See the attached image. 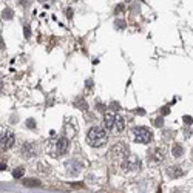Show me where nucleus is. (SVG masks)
<instances>
[{
    "label": "nucleus",
    "instance_id": "nucleus-1",
    "mask_svg": "<svg viewBox=\"0 0 193 193\" xmlns=\"http://www.w3.org/2000/svg\"><path fill=\"white\" fill-rule=\"evenodd\" d=\"M104 128L108 131H113L116 134L122 133L125 128V120L122 116L113 113V111H107L104 116Z\"/></svg>",
    "mask_w": 193,
    "mask_h": 193
},
{
    "label": "nucleus",
    "instance_id": "nucleus-2",
    "mask_svg": "<svg viewBox=\"0 0 193 193\" xmlns=\"http://www.w3.org/2000/svg\"><path fill=\"white\" fill-rule=\"evenodd\" d=\"M107 141H108V133L105 131L104 127H93L90 128V131L87 134V142L91 147H104Z\"/></svg>",
    "mask_w": 193,
    "mask_h": 193
},
{
    "label": "nucleus",
    "instance_id": "nucleus-3",
    "mask_svg": "<svg viewBox=\"0 0 193 193\" xmlns=\"http://www.w3.org/2000/svg\"><path fill=\"white\" fill-rule=\"evenodd\" d=\"M118 168L120 170V173H124V175H134L141 168V159H139L138 156L130 153L128 158H125L122 162L118 165Z\"/></svg>",
    "mask_w": 193,
    "mask_h": 193
},
{
    "label": "nucleus",
    "instance_id": "nucleus-4",
    "mask_svg": "<svg viewBox=\"0 0 193 193\" xmlns=\"http://www.w3.org/2000/svg\"><path fill=\"white\" fill-rule=\"evenodd\" d=\"M128 156H130V150L124 142H118L113 149L110 150V161L116 165V167H118L125 158H128Z\"/></svg>",
    "mask_w": 193,
    "mask_h": 193
},
{
    "label": "nucleus",
    "instance_id": "nucleus-5",
    "mask_svg": "<svg viewBox=\"0 0 193 193\" xmlns=\"http://www.w3.org/2000/svg\"><path fill=\"white\" fill-rule=\"evenodd\" d=\"M131 138L139 144H149L153 139V134H151V131L147 127L141 125V127H134L131 130Z\"/></svg>",
    "mask_w": 193,
    "mask_h": 193
},
{
    "label": "nucleus",
    "instance_id": "nucleus-6",
    "mask_svg": "<svg viewBox=\"0 0 193 193\" xmlns=\"http://www.w3.org/2000/svg\"><path fill=\"white\" fill-rule=\"evenodd\" d=\"M16 142L14 133L10 131L6 127H0V150H10L12 149Z\"/></svg>",
    "mask_w": 193,
    "mask_h": 193
},
{
    "label": "nucleus",
    "instance_id": "nucleus-7",
    "mask_svg": "<svg viewBox=\"0 0 193 193\" xmlns=\"http://www.w3.org/2000/svg\"><path fill=\"white\" fill-rule=\"evenodd\" d=\"M48 150L51 151V155L54 156V158H59V156H62L64 153L68 151V139H66L65 136L57 138L56 141L51 144V147Z\"/></svg>",
    "mask_w": 193,
    "mask_h": 193
},
{
    "label": "nucleus",
    "instance_id": "nucleus-8",
    "mask_svg": "<svg viewBox=\"0 0 193 193\" xmlns=\"http://www.w3.org/2000/svg\"><path fill=\"white\" fill-rule=\"evenodd\" d=\"M165 155H167L165 147H155V149H151L149 151V156L153 162H162L165 159Z\"/></svg>",
    "mask_w": 193,
    "mask_h": 193
},
{
    "label": "nucleus",
    "instance_id": "nucleus-9",
    "mask_svg": "<svg viewBox=\"0 0 193 193\" xmlns=\"http://www.w3.org/2000/svg\"><path fill=\"white\" fill-rule=\"evenodd\" d=\"M36 151H37V149H36L34 144H25V145L22 147V155H23V158H33L36 155Z\"/></svg>",
    "mask_w": 193,
    "mask_h": 193
},
{
    "label": "nucleus",
    "instance_id": "nucleus-10",
    "mask_svg": "<svg viewBox=\"0 0 193 193\" xmlns=\"http://www.w3.org/2000/svg\"><path fill=\"white\" fill-rule=\"evenodd\" d=\"M167 173L170 178H181L184 175V170L181 167H178V165H172V167L167 168Z\"/></svg>",
    "mask_w": 193,
    "mask_h": 193
},
{
    "label": "nucleus",
    "instance_id": "nucleus-11",
    "mask_svg": "<svg viewBox=\"0 0 193 193\" xmlns=\"http://www.w3.org/2000/svg\"><path fill=\"white\" fill-rule=\"evenodd\" d=\"M173 156H175V158H181V156H182V153H184V150H182V147L181 145H179V144H175V145H173Z\"/></svg>",
    "mask_w": 193,
    "mask_h": 193
},
{
    "label": "nucleus",
    "instance_id": "nucleus-12",
    "mask_svg": "<svg viewBox=\"0 0 193 193\" xmlns=\"http://www.w3.org/2000/svg\"><path fill=\"white\" fill-rule=\"evenodd\" d=\"M23 173H25V168L19 167V168H16L14 172H12V176H14L16 179H19V178H22V176H23Z\"/></svg>",
    "mask_w": 193,
    "mask_h": 193
},
{
    "label": "nucleus",
    "instance_id": "nucleus-13",
    "mask_svg": "<svg viewBox=\"0 0 193 193\" xmlns=\"http://www.w3.org/2000/svg\"><path fill=\"white\" fill-rule=\"evenodd\" d=\"M12 16H14V14H12V11L10 10V8H6V10L3 11V14H2V17H3L5 20H10V19H12Z\"/></svg>",
    "mask_w": 193,
    "mask_h": 193
},
{
    "label": "nucleus",
    "instance_id": "nucleus-14",
    "mask_svg": "<svg viewBox=\"0 0 193 193\" xmlns=\"http://www.w3.org/2000/svg\"><path fill=\"white\" fill-rule=\"evenodd\" d=\"M25 185H28V187H36V185H39V181H36V179H25L23 181Z\"/></svg>",
    "mask_w": 193,
    "mask_h": 193
},
{
    "label": "nucleus",
    "instance_id": "nucleus-15",
    "mask_svg": "<svg viewBox=\"0 0 193 193\" xmlns=\"http://www.w3.org/2000/svg\"><path fill=\"white\" fill-rule=\"evenodd\" d=\"M116 28H118V29L125 28V22H124V20H120V19H118V20H116Z\"/></svg>",
    "mask_w": 193,
    "mask_h": 193
},
{
    "label": "nucleus",
    "instance_id": "nucleus-16",
    "mask_svg": "<svg viewBox=\"0 0 193 193\" xmlns=\"http://www.w3.org/2000/svg\"><path fill=\"white\" fill-rule=\"evenodd\" d=\"M162 124H164L162 118H156V120H155V125H156V127H162Z\"/></svg>",
    "mask_w": 193,
    "mask_h": 193
},
{
    "label": "nucleus",
    "instance_id": "nucleus-17",
    "mask_svg": "<svg viewBox=\"0 0 193 193\" xmlns=\"http://www.w3.org/2000/svg\"><path fill=\"white\" fill-rule=\"evenodd\" d=\"M26 125H28L29 128H34V127H36V124H34V120H33V119H29L28 122H26Z\"/></svg>",
    "mask_w": 193,
    "mask_h": 193
},
{
    "label": "nucleus",
    "instance_id": "nucleus-18",
    "mask_svg": "<svg viewBox=\"0 0 193 193\" xmlns=\"http://www.w3.org/2000/svg\"><path fill=\"white\" fill-rule=\"evenodd\" d=\"M184 122H187V124H192V122H193V119L190 118V116H184Z\"/></svg>",
    "mask_w": 193,
    "mask_h": 193
},
{
    "label": "nucleus",
    "instance_id": "nucleus-19",
    "mask_svg": "<svg viewBox=\"0 0 193 193\" xmlns=\"http://www.w3.org/2000/svg\"><path fill=\"white\" fill-rule=\"evenodd\" d=\"M120 11H124V5H118V6H116L114 12H120Z\"/></svg>",
    "mask_w": 193,
    "mask_h": 193
},
{
    "label": "nucleus",
    "instance_id": "nucleus-20",
    "mask_svg": "<svg viewBox=\"0 0 193 193\" xmlns=\"http://www.w3.org/2000/svg\"><path fill=\"white\" fill-rule=\"evenodd\" d=\"M29 34H31V33H29V26L26 25V26H25V36H26V37H29Z\"/></svg>",
    "mask_w": 193,
    "mask_h": 193
},
{
    "label": "nucleus",
    "instance_id": "nucleus-21",
    "mask_svg": "<svg viewBox=\"0 0 193 193\" xmlns=\"http://www.w3.org/2000/svg\"><path fill=\"white\" fill-rule=\"evenodd\" d=\"M66 16H68V19H71V17H73V10H68V11H66Z\"/></svg>",
    "mask_w": 193,
    "mask_h": 193
},
{
    "label": "nucleus",
    "instance_id": "nucleus-22",
    "mask_svg": "<svg viewBox=\"0 0 193 193\" xmlns=\"http://www.w3.org/2000/svg\"><path fill=\"white\" fill-rule=\"evenodd\" d=\"M20 3H22V5H29V0H20Z\"/></svg>",
    "mask_w": 193,
    "mask_h": 193
},
{
    "label": "nucleus",
    "instance_id": "nucleus-23",
    "mask_svg": "<svg viewBox=\"0 0 193 193\" xmlns=\"http://www.w3.org/2000/svg\"><path fill=\"white\" fill-rule=\"evenodd\" d=\"M168 111H170L168 108H164V110H162V114H168Z\"/></svg>",
    "mask_w": 193,
    "mask_h": 193
},
{
    "label": "nucleus",
    "instance_id": "nucleus-24",
    "mask_svg": "<svg viewBox=\"0 0 193 193\" xmlns=\"http://www.w3.org/2000/svg\"><path fill=\"white\" fill-rule=\"evenodd\" d=\"M0 48H2V50L5 48V45H3V40H2V39H0Z\"/></svg>",
    "mask_w": 193,
    "mask_h": 193
},
{
    "label": "nucleus",
    "instance_id": "nucleus-25",
    "mask_svg": "<svg viewBox=\"0 0 193 193\" xmlns=\"http://www.w3.org/2000/svg\"><path fill=\"white\" fill-rule=\"evenodd\" d=\"M6 168V165L5 164H0V170H5Z\"/></svg>",
    "mask_w": 193,
    "mask_h": 193
},
{
    "label": "nucleus",
    "instance_id": "nucleus-26",
    "mask_svg": "<svg viewBox=\"0 0 193 193\" xmlns=\"http://www.w3.org/2000/svg\"><path fill=\"white\" fill-rule=\"evenodd\" d=\"M40 2H45V0H40Z\"/></svg>",
    "mask_w": 193,
    "mask_h": 193
},
{
    "label": "nucleus",
    "instance_id": "nucleus-27",
    "mask_svg": "<svg viewBox=\"0 0 193 193\" xmlns=\"http://www.w3.org/2000/svg\"><path fill=\"white\" fill-rule=\"evenodd\" d=\"M127 2H130V0H127Z\"/></svg>",
    "mask_w": 193,
    "mask_h": 193
}]
</instances>
